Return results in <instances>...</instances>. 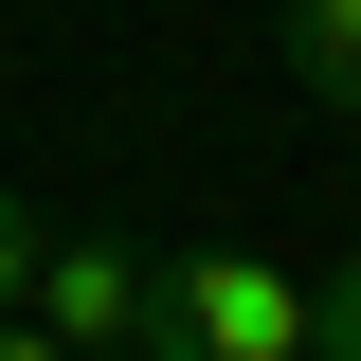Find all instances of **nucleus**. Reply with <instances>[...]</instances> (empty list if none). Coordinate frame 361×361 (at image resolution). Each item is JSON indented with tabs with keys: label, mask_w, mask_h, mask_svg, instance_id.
<instances>
[{
	"label": "nucleus",
	"mask_w": 361,
	"mask_h": 361,
	"mask_svg": "<svg viewBox=\"0 0 361 361\" xmlns=\"http://www.w3.org/2000/svg\"><path fill=\"white\" fill-rule=\"evenodd\" d=\"M18 307H37L73 361H180L163 253H145V235H37V289H18Z\"/></svg>",
	"instance_id": "f257e3e1"
},
{
	"label": "nucleus",
	"mask_w": 361,
	"mask_h": 361,
	"mask_svg": "<svg viewBox=\"0 0 361 361\" xmlns=\"http://www.w3.org/2000/svg\"><path fill=\"white\" fill-rule=\"evenodd\" d=\"M163 325H180V361H307V271H271V253H163Z\"/></svg>",
	"instance_id": "f03ea898"
},
{
	"label": "nucleus",
	"mask_w": 361,
	"mask_h": 361,
	"mask_svg": "<svg viewBox=\"0 0 361 361\" xmlns=\"http://www.w3.org/2000/svg\"><path fill=\"white\" fill-rule=\"evenodd\" d=\"M271 54H289V90L361 109V0H271Z\"/></svg>",
	"instance_id": "7ed1b4c3"
},
{
	"label": "nucleus",
	"mask_w": 361,
	"mask_h": 361,
	"mask_svg": "<svg viewBox=\"0 0 361 361\" xmlns=\"http://www.w3.org/2000/svg\"><path fill=\"white\" fill-rule=\"evenodd\" d=\"M307 361H361V253H325V289H307Z\"/></svg>",
	"instance_id": "20e7f679"
},
{
	"label": "nucleus",
	"mask_w": 361,
	"mask_h": 361,
	"mask_svg": "<svg viewBox=\"0 0 361 361\" xmlns=\"http://www.w3.org/2000/svg\"><path fill=\"white\" fill-rule=\"evenodd\" d=\"M18 289H37V217L0 199V307H18Z\"/></svg>",
	"instance_id": "39448f33"
},
{
	"label": "nucleus",
	"mask_w": 361,
	"mask_h": 361,
	"mask_svg": "<svg viewBox=\"0 0 361 361\" xmlns=\"http://www.w3.org/2000/svg\"><path fill=\"white\" fill-rule=\"evenodd\" d=\"M0 361H73V343H54V325H37V307H0Z\"/></svg>",
	"instance_id": "423d86ee"
}]
</instances>
